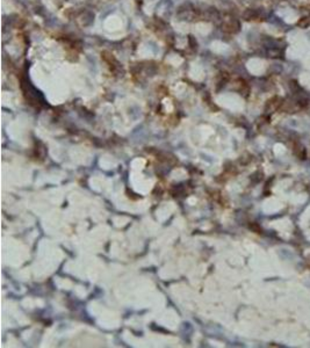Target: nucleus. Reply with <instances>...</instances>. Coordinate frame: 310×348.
I'll list each match as a JSON object with an SVG mask.
<instances>
[{
  "label": "nucleus",
  "mask_w": 310,
  "mask_h": 348,
  "mask_svg": "<svg viewBox=\"0 0 310 348\" xmlns=\"http://www.w3.org/2000/svg\"><path fill=\"white\" fill-rule=\"evenodd\" d=\"M309 23H310V21L308 20V18H302V19L299 21V23H297V25H299L300 27H302V28H306V27L309 25Z\"/></svg>",
  "instance_id": "obj_1"
}]
</instances>
